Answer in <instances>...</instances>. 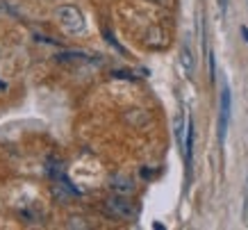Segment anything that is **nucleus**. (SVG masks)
<instances>
[{
    "mask_svg": "<svg viewBox=\"0 0 248 230\" xmlns=\"http://www.w3.org/2000/svg\"><path fill=\"white\" fill-rule=\"evenodd\" d=\"M103 210H105L107 216L112 219H121V221H132L137 219V208L130 203L123 194H114L103 203Z\"/></svg>",
    "mask_w": 248,
    "mask_h": 230,
    "instance_id": "nucleus-1",
    "label": "nucleus"
},
{
    "mask_svg": "<svg viewBox=\"0 0 248 230\" xmlns=\"http://www.w3.org/2000/svg\"><path fill=\"white\" fill-rule=\"evenodd\" d=\"M57 18H60L62 28H64L68 34H82V32L87 30L84 16L76 5H60V7H57Z\"/></svg>",
    "mask_w": 248,
    "mask_h": 230,
    "instance_id": "nucleus-2",
    "label": "nucleus"
},
{
    "mask_svg": "<svg viewBox=\"0 0 248 230\" xmlns=\"http://www.w3.org/2000/svg\"><path fill=\"white\" fill-rule=\"evenodd\" d=\"M230 114H232V94L228 82H223L221 87V105H218V144L223 146L228 134V126H230Z\"/></svg>",
    "mask_w": 248,
    "mask_h": 230,
    "instance_id": "nucleus-3",
    "label": "nucleus"
},
{
    "mask_svg": "<svg viewBox=\"0 0 248 230\" xmlns=\"http://www.w3.org/2000/svg\"><path fill=\"white\" fill-rule=\"evenodd\" d=\"M109 189H112L114 194H123V196H130V194L137 189V185H135V180H132V178L116 173V176H112V178H109Z\"/></svg>",
    "mask_w": 248,
    "mask_h": 230,
    "instance_id": "nucleus-4",
    "label": "nucleus"
},
{
    "mask_svg": "<svg viewBox=\"0 0 248 230\" xmlns=\"http://www.w3.org/2000/svg\"><path fill=\"white\" fill-rule=\"evenodd\" d=\"M194 121L189 116L187 121V141H185V160H187V171L191 173V162H194Z\"/></svg>",
    "mask_w": 248,
    "mask_h": 230,
    "instance_id": "nucleus-5",
    "label": "nucleus"
},
{
    "mask_svg": "<svg viewBox=\"0 0 248 230\" xmlns=\"http://www.w3.org/2000/svg\"><path fill=\"white\" fill-rule=\"evenodd\" d=\"M180 64H182V68H185V73H187V75L194 73L196 62H194L191 50H189V46H182V48H180Z\"/></svg>",
    "mask_w": 248,
    "mask_h": 230,
    "instance_id": "nucleus-6",
    "label": "nucleus"
},
{
    "mask_svg": "<svg viewBox=\"0 0 248 230\" xmlns=\"http://www.w3.org/2000/svg\"><path fill=\"white\" fill-rule=\"evenodd\" d=\"M55 60L57 62H87L89 57H87L84 52H80V50H62V52L55 55Z\"/></svg>",
    "mask_w": 248,
    "mask_h": 230,
    "instance_id": "nucleus-7",
    "label": "nucleus"
},
{
    "mask_svg": "<svg viewBox=\"0 0 248 230\" xmlns=\"http://www.w3.org/2000/svg\"><path fill=\"white\" fill-rule=\"evenodd\" d=\"M173 128H175V139H178V144H180V148L185 150V130H187V128H185V114H178V116H175V121H173Z\"/></svg>",
    "mask_w": 248,
    "mask_h": 230,
    "instance_id": "nucleus-8",
    "label": "nucleus"
},
{
    "mask_svg": "<svg viewBox=\"0 0 248 230\" xmlns=\"http://www.w3.org/2000/svg\"><path fill=\"white\" fill-rule=\"evenodd\" d=\"M103 34H105V39H107V44H109V46H114V48H116L119 52H125V48H123V46H121L119 41L114 39V34H112L109 30H103Z\"/></svg>",
    "mask_w": 248,
    "mask_h": 230,
    "instance_id": "nucleus-9",
    "label": "nucleus"
},
{
    "mask_svg": "<svg viewBox=\"0 0 248 230\" xmlns=\"http://www.w3.org/2000/svg\"><path fill=\"white\" fill-rule=\"evenodd\" d=\"M112 78H121V80H135V75L130 71H112Z\"/></svg>",
    "mask_w": 248,
    "mask_h": 230,
    "instance_id": "nucleus-10",
    "label": "nucleus"
},
{
    "mask_svg": "<svg viewBox=\"0 0 248 230\" xmlns=\"http://www.w3.org/2000/svg\"><path fill=\"white\" fill-rule=\"evenodd\" d=\"M207 57H210V78L214 80L217 78V62H214V52H207Z\"/></svg>",
    "mask_w": 248,
    "mask_h": 230,
    "instance_id": "nucleus-11",
    "label": "nucleus"
},
{
    "mask_svg": "<svg viewBox=\"0 0 248 230\" xmlns=\"http://www.w3.org/2000/svg\"><path fill=\"white\" fill-rule=\"evenodd\" d=\"M228 2H230V0H218V9H221V14H226L228 12Z\"/></svg>",
    "mask_w": 248,
    "mask_h": 230,
    "instance_id": "nucleus-12",
    "label": "nucleus"
},
{
    "mask_svg": "<svg viewBox=\"0 0 248 230\" xmlns=\"http://www.w3.org/2000/svg\"><path fill=\"white\" fill-rule=\"evenodd\" d=\"M241 37L246 39V44H248V28L246 25H241Z\"/></svg>",
    "mask_w": 248,
    "mask_h": 230,
    "instance_id": "nucleus-13",
    "label": "nucleus"
},
{
    "mask_svg": "<svg viewBox=\"0 0 248 230\" xmlns=\"http://www.w3.org/2000/svg\"><path fill=\"white\" fill-rule=\"evenodd\" d=\"M151 2H157V5H166L169 0H151Z\"/></svg>",
    "mask_w": 248,
    "mask_h": 230,
    "instance_id": "nucleus-14",
    "label": "nucleus"
}]
</instances>
